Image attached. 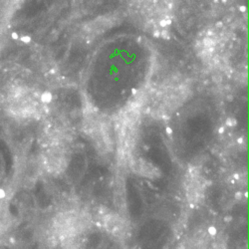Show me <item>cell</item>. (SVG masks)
Listing matches in <instances>:
<instances>
[{
    "label": "cell",
    "instance_id": "obj_1",
    "mask_svg": "<svg viewBox=\"0 0 249 249\" xmlns=\"http://www.w3.org/2000/svg\"><path fill=\"white\" fill-rule=\"evenodd\" d=\"M6 195V193H5V191L3 190V189H0V198H3Z\"/></svg>",
    "mask_w": 249,
    "mask_h": 249
}]
</instances>
